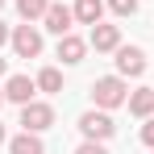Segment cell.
Wrapping results in <instances>:
<instances>
[{
    "label": "cell",
    "mask_w": 154,
    "mask_h": 154,
    "mask_svg": "<svg viewBox=\"0 0 154 154\" xmlns=\"http://www.w3.org/2000/svg\"><path fill=\"white\" fill-rule=\"evenodd\" d=\"M75 154H108V150H104L100 142H92V137H88V142H83V146H79Z\"/></svg>",
    "instance_id": "cell-16"
},
{
    "label": "cell",
    "mask_w": 154,
    "mask_h": 154,
    "mask_svg": "<svg viewBox=\"0 0 154 154\" xmlns=\"http://www.w3.org/2000/svg\"><path fill=\"white\" fill-rule=\"evenodd\" d=\"M8 150L13 154H46V146H42V142H38V133H21V137H13V142H8Z\"/></svg>",
    "instance_id": "cell-12"
},
{
    "label": "cell",
    "mask_w": 154,
    "mask_h": 154,
    "mask_svg": "<svg viewBox=\"0 0 154 154\" xmlns=\"http://www.w3.org/2000/svg\"><path fill=\"white\" fill-rule=\"evenodd\" d=\"M21 125H25L29 133H42V129H50V125H54V108H50V104H42V100L21 104Z\"/></svg>",
    "instance_id": "cell-2"
},
{
    "label": "cell",
    "mask_w": 154,
    "mask_h": 154,
    "mask_svg": "<svg viewBox=\"0 0 154 154\" xmlns=\"http://www.w3.org/2000/svg\"><path fill=\"white\" fill-rule=\"evenodd\" d=\"M38 88H42V92H58V88H63V75H58L54 67H46V71L38 75Z\"/></svg>",
    "instance_id": "cell-14"
},
{
    "label": "cell",
    "mask_w": 154,
    "mask_h": 154,
    "mask_svg": "<svg viewBox=\"0 0 154 154\" xmlns=\"http://www.w3.org/2000/svg\"><path fill=\"white\" fill-rule=\"evenodd\" d=\"M4 100H8V96H4V92H0V104H4Z\"/></svg>",
    "instance_id": "cell-21"
},
{
    "label": "cell",
    "mask_w": 154,
    "mask_h": 154,
    "mask_svg": "<svg viewBox=\"0 0 154 154\" xmlns=\"http://www.w3.org/2000/svg\"><path fill=\"white\" fill-rule=\"evenodd\" d=\"M0 75H4V58H0Z\"/></svg>",
    "instance_id": "cell-19"
},
{
    "label": "cell",
    "mask_w": 154,
    "mask_h": 154,
    "mask_svg": "<svg viewBox=\"0 0 154 154\" xmlns=\"http://www.w3.org/2000/svg\"><path fill=\"white\" fill-rule=\"evenodd\" d=\"M125 104H129V112H133V117H150V112H154V88H137Z\"/></svg>",
    "instance_id": "cell-10"
},
{
    "label": "cell",
    "mask_w": 154,
    "mask_h": 154,
    "mask_svg": "<svg viewBox=\"0 0 154 154\" xmlns=\"http://www.w3.org/2000/svg\"><path fill=\"white\" fill-rule=\"evenodd\" d=\"M13 50L21 54V58H38L42 54V33L33 25H17L13 29Z\"/></svg>",
    "instance_id": "cell-4"
},
{
    "label": "cell",
    "mask_w": 154,
    "mask_h": 154,
    "mask_svg": "<svg viewBox=\"0 0 154 154\" xmlns=\"http://www.w3.org/2000/svg\"><path fill=\"white\" fill-rule=\"evenodd\" d=\"M100 13H104L100 0H75V21L83 25H100Z\"/></svg>",
    "instance_id": "cell-11"
},
{
    "label": "cell",
    "mask_w": 154,
    "mask_h": 154,
    "mask_svg": "<svg viewBox=\"0 0 154 154\" xmlns=\"http://www.w3.org/2000/svg\"><path fill=\"white\" fill-rule=\"evenodd\" d=\"M117 71L121 75H142L146 71V54L137 46H117Z\"/></svg>",
    "instance_id": "cell-5"
},
{
    "label": "cell",
    "mask_w": 154,
    "mask_h": 154,
    "mask_svg": "<svg viewBox=\"0 0 154 154\" xmlns=\"http://www.w3.org/2000/svg\"><path fill=\"white\" fill-rule=\"evenodd\" d=\"M33 92H38V79H29V75H13V79H8V88H4V96L17 100V104H29V100H33Z\"/></svg>",
    "instance_id": "cell-7"
},
{
    "label": "cell",
    "mask_w": 154,
    "mask_h": 154,
    "mask_svg": "<svg viewBox=\"0 0 154 154\" xmlns=\"http://www.w3.org/2000/svg\"><path fill=\"white\" fill-rule=\"evenodd\" d=\"M108 4H112V13H117V17H129V13L137 8V0H108Z\"/></svg>",
    "instance_id": "cell-15"
},
{
    "label": "cell",
    "mask_w": 154,
    "mask_h": 154,
    "mask_svg": "<svg viewBox=\"0 0 154 154\" xmlns=\"http://www.w3.org/2000/svg\"><path fill=\"white\" fill-rule=\"evenodd\" d=\"M142 142H146V146H154V121H146V129H142Z\"/></svg>",
    "instance_id": "cell-17"
},
{
    "label": "cell",
    "mask_w": 154,
    "mask_h": 154,
    "mask_svg": "<svg viewBox=\"0 0 154 154\" xmlns=\"http://www.w3.org/2000/svg\"><path fill=\"white\" fill-rule=\"evenodd\" d=\"M4 42H8V29H4V25H0V46H4Z\"/></svg>",
    "instance_id": "cell-18"
},
{
    "label": "cell",
    "mask_w": 154,
    "mask_h": 154,
    "mask_svg": "<svg viewBox=\"0 0 154 154\" xmlns=\"http://www.w3.org/2000/svg\"><path fill=\"white\" fill-rule=\"evenodd\" d=\"M92 100L100 104V108H117V104H125L129 100V92H125V79H117V75H104L92 83Z\"/></svg>",
    "instance_id": "cell-1"
},
{
    "label": "cell",
    "mask_w": 154,
    "mask_h": 154,
    "mask_svg": "<svg viewBox=\"0 0 154 154\" xmlns=\"http://www.w3.org/2000/svg\"><path fill=\"white\" fill-rule=\"evenodd\" d=\"M0 4H4V0H0Z\"/></svg>",
    "instance_id": "cell-22"
},
{
    "label": "cell",
    "mask_w": 154,
    "mask_h": 154,
    "mask_svg": "<svg viewBox=\"0 0 154 154\" xmlns=\"http://www.w3.org/2000/svg\"><path fill=\"white\" fill-rule=\"evenodd\" d=\"M83 50L88 46H83V38H75V33H63L58 38V58L63 63H83Z\"/></svg>",
    "instance_id": "cell-9"
},
{
    "label": "cell",
    "mask_w": 154,
    "mask_h": 154,
    "mask_svg": "<svg viewBox=\"0 0 154 154\" xmlns=\"http://www.w3.org/2000/svg\"><path fill=\"white\" fill-rule=\"evenodd\" d=\"M0 142H4V125H0Z\"/></svg>",
    "instance_id": "cell-20"
},
{
    "label": "cell",
    "mask_w": 154,
    "mask_h": 154,
    "mask_svg": "<svg viewBox=\"0 0 154 154\" xmlns=\"http://www.w3.org/2000/svg\"><path fill=\"white\" fill-rule=\"evenodd\" d=\"M46 8H50V0H17V13H21L25 21H38V17H46Z\"/></svg>",
    "instance_id": "cell-13"
},
{
    "label": "cell",
    "mask_w": 154,
    "mask_h": 154,
    "mask_svg": "<svg viewBox=\"0 0 154 154\" xmlns=\"http://www.w3.org/2000/svg\"><path fill=\"white\" fill-rule=\"evenodd\" d=\"M79 129H83V137H92V142H104V137H112V117H108V112H96V108H92V112H83V117H79Z\"/></svg>",
    "instance_id": "cell-3"
},
{
    "label": "cell",
    "mask_w": 154,
    "mask_h": 154,
    "mask_svg": "<svg viewBox=\"0 0 154 154\" xmlns=\"http://www.w3.org/2000/svg\"><path fill=\"white\" fill-rule=\"evenodd\" d=\"M71 21H75V8H67V4H50L46 8V29L50 33H71Z\"/></svg>",
    "instance_id": "cell-6"
},
{
    "label": "cell",
    "mask_w": 154,
    "mask_h": 154,
    "mask_svg": "<svg viewBox=\"0 0 154 154\" xmlns=\"http://www.w3.org/2000/svg\"><path fill=\"white\" fill-rule=\"evenodd\" d=\"M92 46L96 50H117L121 46V29L117 25H92Z\"/></svg>",
    "instance_id": "cell-8"
}]
</instances>
